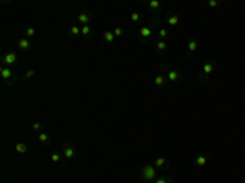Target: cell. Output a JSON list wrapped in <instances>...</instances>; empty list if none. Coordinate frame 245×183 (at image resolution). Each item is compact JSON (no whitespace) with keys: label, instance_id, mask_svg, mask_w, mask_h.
<instances>
[{"label":"cell","instance_id":"6da1fadb","mask_svg":"<svg viewBox=\"0 0 245 183\" xmlns=\"http://www.w3.org/2000/svg\"><path fill=\"white\" fill-rule=\"evenodd\" d=\"M141 178L144 182H154L157 178V170H155L154 165H145L141 170Z\"/></svg>","mask_w":245,"mask_h":183},{"label":"cell","instance_id":"7a4b0ae2","mask_svg":"<svg viewBox=\"0 0 245 183\" xmlns=\"http://www.w3.org/2000/svg\"><path fill=\"white\" fill-rule=\"evenodd\" d=\"M214 66H216V62H214V61H211V62H208V64H204V67H203V75L200 77V82H201V83H203V82H208V75L212 74V71H214Z\"/></svg>","mask_w":245,"mask_h":183},{"label":"cell","instance_id":"3957f363","mask_svg":"<svg viewBox=\"0 0 245 183\" xmlns=\"http://www.w3.org/2000/svg\"><path fill=\"white\" fill-rule=\"evenodd\" d=\"M152 34H154V31H152L150 26H141V29H139V38H141L142 43H145L149 38H152Z\"/></svg>","mask_w":245,"mask_h":183},{"label":"cell","instance_id":"277c9868","mask_svg":"<svg viewBox=\"0 0 245 183\" xmlns=\"http://www.w3.org/2000/svg\"><path fill=\"white\" fill-rule=\"evenodd\" d=\"M196 49H198V39H190V43H188V57H190L193 52H196Z\"/></svg>","mask_w":245,"mask_h":183},{"label":"cell","instance_id":"5b68a950","mask_svg":"<svg viewBox=\"0 0 245 183\" xmlns=\"http://www.w3.org/2000/svg\"><path fill=\"white\" fill-rule=\"evenodd\" d=\"M75 155V149L72 146H69V144H66L64 146V157L66 159H72Z\"/></svg>","mask_w":245,"mask_h":183},{"label":"cell","instance_id":"8992f818","mask_svg":"<svg viewBox=\"0 0 245 183\" xmlns=\"http://www.w3.org/2000/svg\"><path fill=\"white\" fill-rule=\"evenodd\" d=\"M15 61H17V54H15V52H8V54L3 57V64H5V66H12Z\"/></svg>","mask_w":245,"mask_h":183},{"label":"cell","instance_id":"52a82bcc","mask_svg":"<svg viewBox=\"0 0 245 183\" xmlns=\"http://www.w3.org/2000/svg\"><path fill=\"white\" fill-rule=\"evenodd\" d=\"M167 79L170 80V82H178V80L181 79V74H180L178 71H170L168 75H167Z\"/></svg>","mask_w":245,"mask_h":183},{"label":"cell","instance_id":"ba28073f","mask_svg":"<svg viewBox=\"0 0 245 183\" xmlns=\"http://www.w3.org/2000/svg\"><path fill=\"white\" fill-rule=\"evenodd\" d=\"M79 21L82 23V25H88V21H90V13L82 12V13L79 15Z\"/></svg>","mask_w":245,"mask_h":183},{"label":"cell","instance_id":"9c48e42d","mask_svg":"<svg viewBox=\"0 0 245 183\" xmlns=\"http://www.w3.org/2000/svg\"><path fill=\"white\" fill-rule=\"evenodd\" d=\"M195 163H196L198 167H204L206 163H208V157H206V155H198V157H196V160H195Z\"/></svg>","mask_w":245,"mask_h":183},{"label":"cell","instance_id":"30bf717a","mask_svg":"<svg viewBox=\"0 0 245 183\" xmlns=\"http://www.w3.org/2000/svg\"><path fill=\"white\" fill-rule=\"evenodd\" d=\"M0 74H2V77H3L5 80H8V79H12V71H10L8 67H2V69H0Z\"/></svg>","mask_w":245,"mask_h":183},{"label":"cell","instance_id":"8fae6325","mask_svg":"<svg viewBox=\"0 0 245 183\" xmlns=\"http://www.w3.org/2000/svg\"><path fill=\"white\" fill-rule=\"evenodd\" d=\"M167 23H168V25H172V26L178 25V23H180V17H178V15H170V17L167 18Z\"/></svg>","mask_w":245,"mask_h":183},{"label":"cell","instance_id":"7c38bea8","mask_svg":"<svg viewBox=\"0 0 245 183\" xmlns=\"http://www.w3.org/2000/svg\"><path fill=\"white\" fill-rule=\"evenodd\" d=\"M165 165H168L165 157H158L157 160H155V168H162V167H165Z\"/></svg>","mask_w":245,"mask_h":183},{"label":"cell","instance_id":"4fadbf2b","mask_svg":"<svg viewBox=\"0 0 245 183\" xmlns=\"http://www.w3.org/2000/svg\"><path fill=\"white\" fill-rule=\"evenodd\" d=\"M114 38H116V36H114L113 31H105V34H103V39L106 43H113V41H114Z\"/></svg>","mask_w":245,"mask_h":183},{"label":"cell","instance_id":"5bb4252c","mask_svg":"<svg viewBox=\"0 0 245 183\" xmlns=\"http://www.w3.org/2000/svg\"><path fill=\"white\" fill-rule=\"evenodd\" d=\"M157 51L160 52V54H163V52L167 51V43L165 41H158L157 43Z\"/></svg>","mask_w":245,"mask_h":183},{"label":"cell","instance_id":"9a60e30c","mask_svg":"<svg viewBox=\"0 0 245 183\" xmlns=\"http://www.w3.org/2000/svg\"><path fill=\"white\" fill-rule=\"evenodd\" d=\"M154 83L157 85V87H162L163 83H165V75H157L154 80Z\"/></svg>","mask_w":245,"mask_h":183},{"label":"cell","instance_id":"2e32d148","mask_svg":"<svg viewBox=\"0 0 245 183\" xmlns=\"http://www.w3.org/2000/svg\"><path fill=\"white\" fill-rule=\"evenodd\" d=\"M18 46H20V49H28V47H29V41H28V39H20V41H18Z\"/></svg>","mask_w":245,"mask_h":183},{"label":"cell","instance_id":"e0dca14e","mask_svg":"<svg viewBox=\"0 0 245 183\" xmlns=\"http://www.w3.org/2000/svg\"><path fill=\"white\" fill-rule=\"evenodd\" d=\"M149 7H150V10H157V8H160V2L158 0H150Z\"/></svg>","mask_w":245,"mask_h":183},{"label":"cell","instance_id":"ac0fdd59","mask_svg":"<svg viewBox=\"0 0 245 183\" xmlns=\"http://www.w3.org/2000/svg\"><path fill=\"white\" fill-rule=\"evenodd\" d=\"M26 149H28V147H26V144H23V142L17 144V150L20 152V154H25V152H26Z\"/></svg>","mask_w":245,"mask_h":183},{"label":"cell","instance_id":"d6986e66","mask_svg":"<svg viewBox=\"0 0 245 183\" xmlns=\"http://www.w3.org/2000/svg\"><path fill=\"white\" fill-rule=\"evenodd\" d=\"M131 20H133V21H141L142 20V15H141V13H137V12H133V13H131Z\"/></svg>","mask_w":245,"mask_h":183},{"label":"cell","instance_id":"ffe728a7","mask_svg":"<svg viewBox=\"0 0 245 183\" xmlns=\"http://www.w3.org/2000/svg\"><path fill=\"white\" fill-rule=\"evenodd\" d=\"M38 139H39V142H47V141H49V136L44 134V133H41L39 136H38Z\"/></svg>","mask_w":245,"mask_h":183},{"label":"cell","instance_id":"44dd1931","mask_svg":"<svg viewBox=\"0 0 245 183\" xmlns=\"http://www.w3.org/2000/svg\"><path fill=\"white\" fill-rule=\"evenodd\" d=\"M155 183H173V180H172V178H165V177H162V178H157V180H155Z\"/></svg>","mask_w":245,"mask_h":183},{"label":"cell","instance_id":"7402d4cb","mask_svg":"<svg viewBox=\"0 0 245 183\" xmlns=\"http://www.w3.org/2000/svg\"><path fill=\"white\" fill-rule=\"evenodd\" d=\"M91 33V28L88 25H83L82 26V34H85V36H87V34H90Z\"/></svg>","mask_w":245,"mask_h":183},{"label":"cell","instance_id":"603a6c76","mask_svg":"<svg viewBox=\"0 0 245 183\" xmlns=\"http://www.w3.org/2000/svg\"><path fill=\"white\" fill-rule=\"evenodd\" d=\"M70 33L77 36L79 33H82V28H79V26H70Z\"/></svg>","mask_w":245,"mask_h":183},{"label":"cell","instance_id":"cb8c5ba5","mask_svg":"<svg viewBox=\"0 0 245 183\" xmlns=\"http://www.w3.org/2000/svg\"><path fill=\"white\" fill-rule=\"evenodd\" d=\"M34 34H36V29H34V28H31V26H29V28H26V36H28V38L34 36Z\"/></svg>","mask_w":245,"mask_h":183},{"label":"cell","instance_id":"d4e9b609","mask_svg":"<svg viewBox=\"0 0 245 183\" xmlns=\"http://www.w3.org/2000/svg\"><path fill=\"white\" fill-rule=\"evenodd\" d=\"M113 33H114V36H116V38H119V36H123V29H121L119 26H116V28H114V31H113Z\"/></svg>","mask_w":245,"mask_h":183},{"label":"cell","instance_id":"484cf974","mask_svg":"<svg viewBox=\"0 0 245 183\" xmlns=\"http://www.w3.org/2000/svg\"><path fill=\"white\" fill-rule=\"evenodd\" d=\"M158 34H160V38H167V36H168V31H167L165 28H162L160 31H158Z\"/></svg>","mask_w":245,"mask_h":183},{"label":"cell","instance_id":"4316f807","mask_svg":"<svg viewBox=\"0 0 245 183\" xmlns=\"http://www.w3.org/2000/svg\"><path fill=\"white\" fill-rule=\"evenodd\" d=\"M51 160H52V162H59V160H61V155H59V154H52V155H51Z\"/></svg>","mask_w":245,"mask_h":183},{"label":"cell","instance_id":"83f0119b","mask_svg":"<svg viewBox=\"0 0 245 183\" xmlns=\"http://www.w3.org/2000/svg\"><path fill=\"white\" fill-rule=\"evenodd\" d=\"M208 5H209V7H217V5H219V2H217V0H209Z\"/></svg>","mask_w":245,"mask_h":183},{"label":"cell","instance_id":"f1b7e54d","mask_svg":"<svg viewBox=\"0 0 245 183\" xmlns=\"http://www.w3.org/2000/svg\"><path fill=\"white\" fill-rule=\"evenodd\" d=\"M33 75H34V71H28L25 77H26V79H29V77H33Z\"/></svg>","mask_w":245,"mask_h":183},{"label":"cell","instance_id":"f546056e","mask_svg":"<svg viewBox=\"0 0 245 183\" xmlns=\"http://www.w3.org/2000/svg\"><path fill=\"white\" fill-rule=\"evenodd\" d=\"M33 129H34V131H39V129H41V124H39V123H34V124H33Z\"/></svg>","mask_w":245,"mask_h":183}]
</instances>
